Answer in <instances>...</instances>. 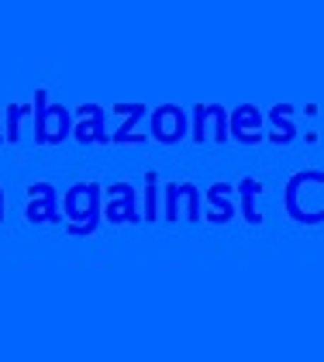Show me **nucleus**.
I'll list each match as a JSON object with an SVG mask.
<instances>
[{
  "label": "nucleus",
  "mask_w": 324,
  "mask_h": 362,
  "mask_svg": "<svg viewBox=\"0 0 324 362\" xmlns=\"http://www.w3.org/2000/svg\"><path fill=\"white\" fill-rule=\"evenodd\" d=\"M62 214H66V231L69 235H76V238L93 235L100 218H104V187L97 180L73 183L62 194Z\"/></svg>",
  "instance_id": "f257e3e1"
},
{
  "label": "nucleus",
  "mask_w": 324,
  "mask_h": 362,
  "mask_svg": "<svg viewBox=\"0 0 324 362\" xmlns=\"http://www.w3.org/2000/svg\"><path fill=\"white\" fill-rule=\"evenodd\" d=\"M35 104V141L38 145H62L66 139H73V111L52 104L45 90H35L31 97Z\"/></svg>",
  "instance_id": "f03ea898"
},
{
  "label": "nucleus",
  "mask_w": 324,
  "mask_h": 362,
  "mask_svg": "<svg viewBox=\"0 0 324 362\" xmlns=\"http://www.w3.org/2000/svg\"><path fill=\"white\" fill-rule=\"evenodd\" d=\"M311 183H324V173L321 169H303L297 176H290L287 183V194H283V204H287V214L294 218L297 224H324V207L314 204V200H303V190H311Z\"/></svg>",
  "instance_id": "7ed1b4c3"
},
{
  "label": "nucleus",
  "mask_w": 324,
  "mask_h": 362,
  "mask_svg": "<svg viewBox=\"0 0 324 362\" xmlns=\"http://www.w3.org/2000/svg\"><path fill=\"white\" fill-rule=\"evenodd\" d=\"M190 135V117L180 104H159L149 111V139L159 145H180Z\"/></svg>",
  "instance_id": "20e7f679"
},
{
  "label": "nucleus",
  "mask_w": 324,
  "mask_h": 362,
  "mask_svg": "<svg viewBox=\"0 0 324 362\" xmlns=\"http://www.w3.org/2000/svg\"><path fill=\"white\" fill-rule=\"evenodd\" d=\"M25 218L31 224H66L62 200H59V194H55V187L49 183V180H38V183L28 187Z\"/></svg>",
  "instance_id": "39448f33"
},
{
  "label": "nucleus",
  "mask_w": 324,
  "mask_h": 362,
  "mask_svg": "<svg viewBox=\"0 0 324 362\" xmlns=\"http://www.w3.org/2000/svg\"><path fill=\"white\" fill-rule=\"evenodd\" d=\"M104 221L110 224H138L141 211H138V190L128 180H117L104 187Z\"/></svg>",
  "instance_id": "423d86ee"
},
{
  "label": "nucleus",
  "mask_w": 324,
  "mask_h": 362,
  "mask_svg": "<svg viewBox=\"0 0 324 362\" xmlns=\"http://www.w3.org/2000/svg\"><path fill=\"white\" fill-rule=\"evenodd\" d=\"M73 139L80 145H110L108 114L100 104H80L73 111Z\"/></svg>",
  "instance_id": "0eeeda50"
},
{
  "label": "nucleus",
  "mask_w": 324,
  "mask_h": 362,
  "mask_svg": "<svg viewBox=\"0 0 324 362\" xmlns=\"http://www.w3.org/2000/svg\"><path fill=\"white\" fill-rule=\"evenodd\" d=\"M228 135L238 145H262L266 141V114L255 104H238L228 114Z\"/></svg>",
  "instance_id": "6e6552de"
},
{
  "label": "nucleus",
  "mask_w": 324,
  "mask_h": 362,
  "mask_svg": "<svg viewBox=\"0 0 324 362\" xmlns=\"http://www.w3.org/2000/svg\"><path fill=\"white\" fill-rule=\"evenodd\" d=\"M231 139L228 135V111L221 104H197L193 107V141L197 145H207V141H224Z\"/></svg>",
  "instance_id": "1a4fd4ad"
},
{
  "label": "nucleus",
  "mask_w": 324,
  "mask_h": 362,
  "mask_svg": "<svg viewBox=\"0 0 324 362\" xmlns=\"http://www.w3.org/2000/svg\"><path fill=\"white\" fill-rule=\"evenodd\" d=\"M187 200V218L204 221V197L193 183H166V221H180V204Z\"/></svg>",
  "instance_id": "9d476101"
},
{
  "label": "nucleus",
  "mask_w": 324,
  "mask_h": 362,
  "mask_svg": "<svg viewBox=\"0 0 324 362\" xmlns=\"http://www.w3.org/2000/svg\"><path fill=\"white\" fill-rule=\"evenodd\" d=\"M110 111L125 117V124L110 135L114 145H145V141H149V135L138 132V124L149 121V107H145V104H110Z\"/></svg>",
  "instance_id": "9b49d317"
},
{
  "label": "nucleus",
  "mask_w": 324,
  "mask_h": 362,
  "mask_svg": "<svg viewBox=\"0 0 324 362\" xmlns=\"http://www.w3.org/2000/svg\"><path fill=\"white\" fill-rule=\"evenodd\" d=\"M231 194H235V187L231 183H211L207 187V207H204V221L211 224H228L235 218V204H231Z\"/></svg>",
  "instance_id": "f8f14e48"
},
{
  "label": "nucleus",
  "mask_w": 324,
  "mask_h": 362,
  "mask_svg": "<svg viewBox=\"0 0 324 362\" xmlns=\"http://www.w3.org/2000/svg\"><path fill=\"white\" fill-rule=\"evenodd\" d=\"M266 124H270V132H266V141L272 145H290V141L297 139V124H294V104L290 100H283V104H276L266 117Z\"/></svg>",
  "instance_id": "ddd939ff"
},
{
  "label": "nucleus",
  "mask_w": 324,
  "mask_h": 362,
  "mask_svg": "<svg viewBox=\"0 0 324 362\" xmlns=\"http://www.w3.org/2000/svg\"><path fill=\"white\" fill-rule=\"evenodd\" d=\"M238 214H242L245 221L252 224V228H259L262 224V211H259V194H262V180H255V176H245L238 180Z\"/></svg>",
  "instance_id": "4468645a"
},
{
  "label": "nucleus",
  "mask_w": 324,
  "mask_h": 362,
  "mask_svg": "<svg viewBox=\"0 0 324 362\" xmlns=\"http://www.w3.org/2000/svg\"><path fill=\"white\" fill-rule=\"evenodd\" d=\"M28 117H35V104H7V124H4V139L11 145L21 141V128Z\"/></svg>",
  "instance_id": "2eb2a0df"
},
{
  "label": "nucleus",
  "mask_w": 324,
  "mask_h": 362,
  "mask_svg": "<svg viewBox=\"0 0 324 362\" xmlns=\"http://www.w3.org/2000/svg\"><path fill=\"white\" fill-rule=\"evenodd\" d=\"M141 180H145V190H141V221H156L159 218V173L149 169Z\"/></svg>",
  "instance_id": "dca6fc26"
},
{
  "label": "nucleus",
  "mask_w": 324,
  "mask_h": 362,
  "mask_svg": "<svg viewBox=\"0 0 324 362\" xmlns=\"http://www.w3.org/2000/svg\"><path fill=\"white\" fill-rule=\"evenodd\" d=\"M0 221H4V190H0Z\"/></svg>",
  "instance_id": "f3484780"
},
{
  "label": "nucleus",
  "mask_w": 324,
  "mask_h": 362,
  "mask_svg": "<svg viewBox=\"0 0 324 362\" xmlns=\"http://www.w3.org/2000/svg\"><path fill=\"white\" fill-rule=\"evenodd\" d=\"M0 141H7V139H4V132H0Z\"/></svg>",
  "instance_id": "a211bd4d"
}]
</instances>
